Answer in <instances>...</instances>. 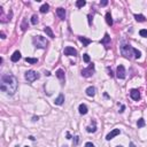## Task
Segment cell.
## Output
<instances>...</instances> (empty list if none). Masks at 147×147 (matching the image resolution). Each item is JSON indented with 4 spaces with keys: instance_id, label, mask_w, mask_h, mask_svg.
I'll use <instances>...</instances> for the list:
<instances>
[{
    "instance_id": "6da1fadb",
    "label": "cell",
    "mask_w": 147,
    "mask_h": 147,
    "mask_svg": "<svg viewBox=\"0 0 147 147\" xmlns=\"http://www.w3.org/2000/svg\"><path fill=\"white\" fill-rule=\"evenodd\" d=\"M0 90L2 92H6L9 96H13L17 91V81L13 75L9 74H3L1 76V82H0Z\"/></svg>"
},
{
    "instance_id": "7a4b0ae2",
    "label": "cell",
    "mask_w": 147,
    "mask_h": 147,
    "mask_svg": "<svg viewBox=\"0 0 147 147\" xmlns=\"http://www.w3.org/2000/svg\"><path fill=\"white\" fill-rule=\"evenodd\" d=\"M33 45L36 46L37 48H46L48 45V42L46 40V38H44L43 36H36L33 37L32 39Z\"/></svg>"
},
{
    "instance_id": "3957f363",
    "label": "cell",
    "mask_w": 147,
    "mask_h": 147,
    "mask_svg": "<svg viewBox=\"0 0 147 147\" xmlns=\"http://www.w3.org/2000/svg\"><path fill=\"white\" fill-rule=\"evenodd\" d=\"M133 49H135V48L130 45H122L121 46V52H122V54H123L125 57H128V59H131L132 57Z\"/></svg>"
},
{
    "instance_id": "277c9868",
    "label": "cell",
    "mask_w": 147,
    "mask_h": 147,
    "mask_svg": "<svg viewBox=\"0 0 147 147\" xmlns=\"http://www.w3.org/2000/svg\"><path fill=\"white\" fill-rule=\"evenodd\" d=\"M38 78H39V74L36 71H33V70H29V71L25 72V79H27L28 82H30V83L35 82L36 79H38Z\"/></svg>"
},
{
    "instance_id": "5b68a950",
    "label": "cell",
    "mask_w": 147,
    "mask_h": 147,
    "mask_svg": "<svg viewBox=\"0 0 147 147\" xmlns=\"http://www.w3.org/2000/svg\"><path fill=\"white\" fill-rule=\"evenodd\" d=\"M93 72H94V64L92 63V64L89 66V68L82 70V76L83 77H91L93 75Z\"/></svg>"
},
{
    "instance_id": "8992f818",
    "label": "cell",
    "mask_w": 147,
    "mask_h": 147,
    "mask_svg": "<svg viewBox=\"0 0 147 147\" xmlns=\"http://www.w3.org/2000/svg\"><path fill=\"white\" fill-rule=\"evenodd\" d=\"M116 76H117V78H120V79H124V78H125V69H124V67L122 66V64L117 67Z\"/></svg>"
},
{
    "instance_id": "52a82bcc",
    "label": "cell",
    "mask_w": 147,
    "mask_h": 147,
    "mask_svg": "<svg viewBox=\"0 0 147 147\" xmlns=\"http://www.w3.org/2000/svg\"><path fill=\"white\" fill-rule=\"evenodd\" d=\"M63 53H64V55H68V56H75V55H77V51L74 47H70V46L64 48Z\"/></svg>"
},
{
    "instance_id": "ba28073f",
    "label": "cell",
    "mask_w": 147,
    "mask_h": 147,
    "mask_svg": "<svg viewBox=\"0 0 147 147\" xmlns=\"http://www.w3.org/2000/svg\"><path fill=\"white\" fill-rule=\"evenodd\" d=\"M130 97H131L133 100L138 101V100L140 99V92H139V90H137V89H132V90L130 91Z\"/></svg>"
},
{
    "instance_id": "9c48e42d",
    "label": "cell",
    "mask_w": 147,
    "mask_h": 147,
    "mask_svg": "<svg viewBox=\"0 0 147 147\" xmlns=\"http://www.w3.org/2000/svg\"><path fill=\"white\" fill-rule=\"evenodd\" d=\"M121 133V131H120V129H114L113 131L110 132V133H108L107 135V137H106V139L107 140H110V139H113L114 137H116V136H118Z\"/></svg>"
},
{
    "instance_id": "30bf717a",
    "label": "cell",
    "mask_w": 147,
    "mask_h": 147,
    "mask_svg": "<svg viewBox=\"0 0 147 147\" xmlns=\"http://www.w3.org/2000/svg\"><path fill=\"white\" fill-rule=\"evenodd\" d=\"M78 39H79V42L83 44V46H89L92 43V40L89 38H86V37H83V36H79L78 37Z\"/></svg>"
},
{
    "instance_id": "8fae6325",
    "label": "cell",
    "mask_w": 147,
    "mask_h": 147,
    "mask_svg": "<svg viewBox=\"0 0 147 147\" xmlns=\"http://www.w3.org/2000/svg\"><path fill=\"white\" fill-rule=\"evenodd\" d=\"M20 59H21V52L20 51H15L13 53L12 56H10V60H12L13 62H17Z\"/></svg>"
},
{
    "instance_id": "7c38bea8",
    "label": "cell",
    "mask_w": 147,
    "mask_h": 147,
    "mask_svg": "<svg viewBox=\"0 0 147 147\" xmlns=\"http://www.w3.org/2000/svg\"><path fill=\"white\" fill-rule=\"evenodd\" d=\"M55 75H56V77L59 78L61 82H64L66 77H64V71H63L62 69H57L56 72H55Z\"/></svg>"
},
{
    "instance_id": "4fadbf2b",
    "label": "cell",
    "mask_w": 147,
    "mask_h": 147,
    "mask_svg": "<svg viewBox=\"0 0 147 147\" xmlns=\"http://www.w3.org/2000/svg\"><path fill=\"white\" fill-rule=\"evenodd\" d=\"M56 14L61 20H64V18H66V9L64 8H57L56 9Z\"/></svg>"
},
{
    "instance_id": "5bb4252c",
    "label": "cell",
    "mask_w": 147,
    "mask_h": 147,
    "mask_svg": "<svg viewBox=\"0 0 147 147\" xmlns=\"http://www.w3.org/2000/svg\"><path fill=\"white\" fill-rule=\"evenodd\" d=\"M102 44V45H105L106 47H108V45L110 44V37H109L108 33H106L105 37H103V39H102L101 42H100Z\"/></svg>"
},
{
    "instance_id": "9a60e30c",
    "label": "cell",
    "mask_w": 147,
    "mask_h": 147,
    "mask_svg": "<svg viewBox=\"0 0 147 147\" xmlns=\"http://www.w3.org/2000/svg\"><path fill=\"white\" fill-rule=\"evenodd\" d=\"M85 92H86V94H87L89 97H93L94 94H96V87H93V86L87 87Z\"/></svg>"
},
{
    "instance_id": "2e32d148",
    "label": "cell",
    "mask_w": 147,
    "mask_h": 147,
    "mask_svg": "<svg viewBox=\"0 0 147 147\" xmlns=\"http://www.w3.org/2000/svg\"><path fill=\"white\" fill-rule=\"evenodd\" d=\"M78 110H79V114H82V115L87 114V107L84 105V103L79 105V107H78Z\"/></svg>"
},
{
    "instance_id": "e0dca14e",
    "label": "cell",
    "mask_w": 147,
    "mask_h": 147,
    "mask_svg": "<svg viewBox=\"0 0 147 147\" xmlns=\"http://www.w3.org/2000/svg\"><path fill=\"white\" fill-rule=\"evenodd\" d=\"M63 101H64V96L63 94H60V96L57 97L56 99H55V105H57V106H61L63 103Z\"/></svg>"
},
{
    "instance_id": "ac0fdd59",
    "label": "cell",
    "mask_w": 147,
    "mask_h": 147,
    "mask_svg": "<svg viewBox=\"0 0 147 147\" xmlns=\"http://www.w3.org/2000/svg\"><path fill=\"white\" fill-rule=\"evenodd\" d=\"M44 31H45V33L49 37V38H54V33H53V31H52V29L49 27H45Z\"/></svg>"
},
{
    "instance_id": "d6986e66",
    "label": "cell",
    "mask_w": 147,
    "mask_h": 147,
    "mask_svg": "<svg viewBox=\"0 0 147 147\" xmlns=\"http://www.w3.org/2000/svg\"><path fill=\"white\" fill-rule=\"evenodd\" d=\"M86 131H87V132H90V133H91V132H92V133H93V132H96V131H97L96 122H93V125L87 126V128H86Z\"/></svg>"
},
{
    "instance_id": "ffe728a7",
    "label": "cell",
    "mask_w": 147,
    "mask_h": 147,
    "mask_svg": "<svg viewBox=\"0 0 147 147\" xmlns=\"http://www.w3.org/2000/svg\"><path fill=\"white\" fill-rule=\"evenodd\" d=\"M106 22H107L108 25H113V18H111L110 13H107V14H106Z\"/></svg>"
},
{
    "instance_id": "44dd1931",
    "label": "cell",
    "mask_w": 147,
    "mask_h": 147,
    "mask_svg": "<svg viewBox=\"0 0 147 147\" xmlns=\"http://www.w3.org/2000/svg\"><path fill=\"white\" fill-rule=\"evenodd\" d=\"M39 9H40V12L42 13H47L48 9H49V6H48V3H44Z\"/></svg>"
},
{
    "instance_id": "7402d4cb",
    "label": "cell",
    "mask_w": 147,
    "mask_h": 147,
    "mask_svg": "<svg viewBox=\"0 0 147 147\" xmlns=\"http://www.w3.org/2000/svg\"><path fill=\"white\" fill-rule=\"evenodd\" d=\"M85 5H86V1H84V0H78V1H76V7H78V8H82V7H84Z\"/></svg>"
},
{
    "instance_id": "603a6c76",
    "label": "cell",
    "mask_w": 147,
    "mask_h": 147,
    "mask_svg": "<svg viewBox=\"0 0 147 147\" xmlns=\"http://www.w3.org/2000/svg\"><path fill=\"white\" fill-rule=\"evenodd\" d=\"M135 18L136 20H137V21L138 22H145V20H146V18H145V16L144 15H141V14H136L135 15Z\"/></svg>"
},
{
    "instance_id": "cb8c5ba5",
    "label": "cell",
    "mask_w": 147,
    "mask_h": 147,
    "mask_svg": "<svg viewBox=\"0 0 147 147\" xmlns=\"http://www.w3.org/2000/svg\"><path fill=\"white\" fill-rule=\"evenodd\" d=\"M25 61H27L28 63H31V64H35V63L38 62V59H33V57H27L25 59Z\"/></svg>"
},
{
    "instance_id": "d4e9b609",
    "label": "cell",
    "mask_w": 147,
    "mask_h": 147,
    "mask_svg": "<svg viewBox=\"0 0 147 147\" xmlns=\"http://www.w3.org/2000/svg\"><path fill=\"white\" fill-rule=\"evenodd\" d=\"M133 54H135V56L137 57V59H139V57L141 56V52L138 51L137 48H135V49H133Z\"/></svg>"
},
{
    "instance_id": "484cf974",
    "label": "cell",
    "mask_w": 147,
    "mask_h": 147,
    "mask_svg": "<svg viewBox=\"0 0 147 147\" xmlns=\"http://www.w3.org/2000/svg\"><path fill=\"white\" fill-rule=\"evenodd\" d=\"M137 125H138V128H143V126L145 125L144 118H140V120H138V122H137Z\"/></svg>"
},
{
    "instance_id": "4316f807",
    "label": "cell",
    "mask_w": 147,
    "mask_h": 147,
    "mask_svg": "<svg viewBox=\"0 0 147 147\" xmlns=\"http://www.w3.org/2000/svg\"><path fill=\"white\" fill-rule=\"evenodd\" d=\"M31 23H32V24H37V23H38V16H37V15H32V17H31Z\"/></svg>"
},
{
    "instance_id": "83f0119b",
    "label": "cell",
    "mask_w": 147,
    "mask_h": 147,
    "mask_svg": "<svg viewBox=\"0 0 147 147\" xmlns=\"http://www.w3.org/2000/svg\"><path fill=\"white\" fill-rule=\"evenodd\" d=\"M139 35H140L141 37H147V30L146 29H141V30L139 31Z\"/></svg>"
},
{
    "instance_id": "f1b7e54d",
    "label": "cell",
    "mask_w": 147,
    "mask_h": 147,
    "mask_svg": "<svg viewBox=\"0 0 147 147\" xmlns=\"http://www.w3.org/2000/svg\"><path fill=\"white\" fill-rule=\"evenodd\" d=\"M21 28H22V31H25L27 30V20H23V23H22V25H21Z\"/></svg>"
},
{
    "instance_id": "f546056e",
    "label": "cell",
    "mask_w": 147,
    "mask_h": 147,
    "mask_svg": "<svg viewBox=\"0 0 147 147\" xmlns=\"http://www.w3.org/2000/svg\"><path fill=\"white\" fill-rule=\"evenodd\" d=\"M83 59H84V62H90V56H89V54H84L83 55Z\"/></svg>"
},
{
    "instance_id": "4dcf8cb0",
    "label": "cell",
    "mask_w": 147,
    "mask_h": 147,
    "mask_svg": "<svg viewBox=\"0 0 147 147\" xmlns=\"http://www.w3.org/2000/svg\"><path fill=\"white\" fill-rule=\"evenodd\" d=\"M107 3H108V1H107V0H103V1H101V2H100V6H106Z\"/></svg>"
},
{
    "instance_id": "1f68e13d",
    "label": "cell",
    "mask_w": 147,
    "mask_h": 147,
    "mask_svg": "<svg viewBox=\"0 0 147 147\" xmlns=\"http://www.w3.org/2000/svg\"><path fill=\"white\" fill-rule=\"evenodd\" d=\"M85 147H94V145H93L92 143H86V144H85Z\"/></svg>"
},
{
    "instance_id": "d6a6232c",
    "label": "cell",
    "mask_w": 147,
    "mask_h": 147,
    "mask_svg": "<svg viewBox=\"0 0 147 147\" xmlns=\"http://www.w3.org/2000/svg\"><path fill=\"white\" fill-rule=\"evenodd\" d=\"M108 72H109L108 75L110 76V77H113V76H114V74H113V71H111V69H109V68H108Z\"/></svg>"
},
{
    "instance_id": "836d02e7",
    "label": "cell",
    "mask_w": 147,
    "mask_h": 147,
    "mask_svg": "<svg viewBox=\"0 0 147 147\" xmlns=\"http://www.w3.org/2000/svg\"><path fill=\"white\" fill-rule=\"evenodd\" d=\"M89 23H90V25L92 24V16L89 15Z\"/></svg>"
},
{
    "instance_id": "e575fe53",
    "label": "cell",
    "mask_w": 147,
    "mask_h": 147,
    "mask_svg": "<svg viewBox=\"0 0 147 147\" xmlns=\"http://www.w3.org/2000/svg\"><path fill=\"white\" fill-rule=\"evenodd\" d=\"M124 109H125V106H122V107H121L120 113H123V111H124Z\"/></svg>"
},
{
    "instance_id": "d590c367",
    "label": "cell",
    "mask_w": 147,
    "mask_h": 147,
    "mask_svg": "<svg viewBox=\"0 0 147 147\" xmlns=\"http://www.w3.org/2000/svg\"><path fill=\"white\" fill-rule=\"evenodd\" d=\"M77 144H78V137L76 136L75 137V145H77Z\"/></svg>"
},
{
    "instance_id": "8d00e7d4",
    "label": "cell",
    "mask_w": 147,
    "mask_h": 147,
    "mask_svg": "<svg viewBox=\"0 0 147 147\" xmlns=\"http://www.w3.org/2000/svg\"><path fill=\"white\" fill-rule=\"evenodd\" d=\"M71 138V136H70V133L69 132H67V139H70Z\"/></svg>"
},
{
    "instance_id": "74e56055",
    "label": "cell",
    "mask_w": 147,
    "mask_h": 147,
    "mask_svg": "<svg viewBox=\"0 0 147 147\" xmlns=\"http://www.w3.org/2000/svg\"><path fill=\"white\" fill-rule=\"evenodd\" d=\"M32 120H33V121H38V120H39V117H38V116H37V117H36V116H33V117H32Z\"/></svg>"
},
{
    "instance_id": "f35d334b",
    "label": "cell",
    "mask_w": 147,
    "mask_h": 147,
    "mask_svg": "<svg viewBox=\"0 0 147 147\" xmlns=\"http://www.w3.org/2000/svg\"><path fill=\"white\" fill-rule=\"evenodd\" d=\"M1 38H2V39L6 38V36H5V33H3V32H1Z\"/></svg>"
},
{
    "instance_id": "ab89813d",
    "label": "cell",
    "mask_w": 147,
    "mask_h": 147,
    "mask_svg": "<svg viewBox=\"0 0 147 147\" xmlns=\"http://www.w3.org/2000/svg\"><path fill=\"white\" fill-rule=\"evenodd\" d=\"M45 75H46V76H51V72H49V71H46V72H45Z\"/></svg>"
},
{
    "instance_id": "60d3db41",
    "label": "cell",
    "mask_w": 147,
    "mask_h": 147,
    "mask_svg": "<svg viewBox=\"0 0 147 147\" xmlns=\"http://www.w3.org/2000/svg\"><path fill=\"white\" fill-rule=\"evenodd\" d=\"M130 147H136V145L133 143H130Z\"/></svg>"
},
{
    "instance_id": "b9f144b4",
    "label": "cell",
    "mask_w": 147,
    "mask_h": 147,
    "mask_svg": "<svg viewBox=\"0 0 147 147\" xmlns=\"http://www.w3.org/2000/svg\"><path fill=\"white\" fill-rule=\"evenodd\" d=\"M116 147H123V146H121V145H120V146H116Z\"/></svg>"
},
{
    "instance_id": "7bdbcfd3",
    "label": "cell",
    "mask_w": 147,
    "mask_h": 147,
    "mask_svg": "<svg viewBox=\"0 0 147 147\" xmlns=\"http://www.w3.org/2000/svg\"><path fill=\"white\" fill-rule=\"evenodd\" d=\"M62 147H68V146H66V145H64V146H62Z\"/></svg>"
},
{
    "instance_id": "ee69618b",
    "label": "cell",
    "mask_w": 147,
    "mask_h": 147,
    "mask_svg": "<svg viewBox=\"0 0 147 147\" xmlns=\"http://www.w3.org/2000/svg\"><path fill=\"white\" fill-rule=\"evenodd\" d=\"M25 147H29V146H25Z\"/></svg>"
}]
</instances>
